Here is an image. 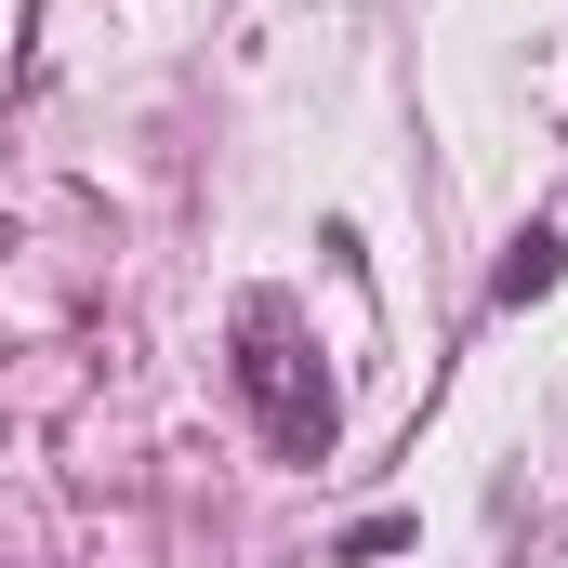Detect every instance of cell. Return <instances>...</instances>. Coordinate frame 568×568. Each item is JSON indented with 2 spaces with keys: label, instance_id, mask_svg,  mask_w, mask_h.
I'll use <instances>...</instances> for the list:
<instances>
[{
  "label": "cell",
  "instance_id": "cell-1",
  "mask_svg": "<svg viewBox=\"0 0 568 568\" xmlns=\"http://www.w3.org/2000/svg\"><path fill=\"white\" fill-rule=\"evenodd\" d=\"M239 397L265 410V436H278L291 463H317V449H331V384H317V371L291 357V331H278V317H252V357H239Z\"/></svg>",
  "mask_w": 568,
  "mask_h": 568
},
{
  "label": "cell",
  "instance_id": "cell-2",
  "mask_svg": "<svg viewBox=\"0 0 568 568\" xmlns=\"http://www.w3.org/2000/svg\"><path fill=\"white\" fill-rule=\"evenodd\" d=\"M503 304H529V291H556V239H542V225H529V239H516V252H503Z\"/></svg>",
  "mask_w": 568,
  "mask_h": 568
}]
</instances>
